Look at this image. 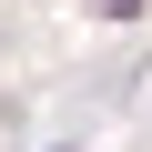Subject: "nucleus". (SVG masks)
<instances>
[{
    "instance_id": "obj_1",
    "label": "nucleus",
    "mask_w": 152,
    "mask_h": 152,
    "mask_svg": "<svg viewBox=\"0 0 152 152\" xmlns=\"http://www.w3.org/2000/svg\"><path fill=\"white\" fill-rule=\"evenodd\" d=\"M91 10H102V20H132V10H142V0H91Z\"/></svg>"
}]
</instances>
